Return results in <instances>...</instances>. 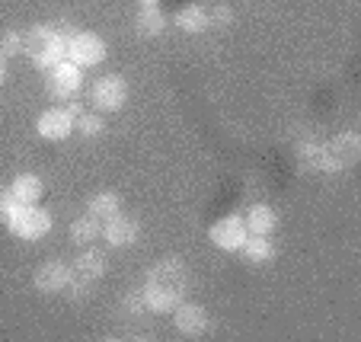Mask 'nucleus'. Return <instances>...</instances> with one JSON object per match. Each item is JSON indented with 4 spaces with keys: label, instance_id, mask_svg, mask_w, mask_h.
Here are the masks:
<instances>
[{
    "label": "nucleus",
    "instance_id": "nucleus-1",
    "mask_svg": "<svg viewBox=\"0 0 361 342\" xmlns=\"http://www.w3.org/2000/svg\"><path fill=\"white\" fill-rule=\"evenodd\" d=\"M185 291H189V269L183 259H160L157 266L147 269L141 285L144 304L154 314H173V307L185 301Z\"/></svg>",
    "mask_w": 361,
    "mask_h": 342
},
{
    "label": "nucleus",
    "instance_id": "nucleus-2",
    "mask_svg": "<svg viewBox=\"0 0 361 342\" xmlns=\"http://www.w3.org/2000/svg\"><path fill=\"white\" fill-rule=\"evenodd\" d=\"M71 29L68 23H58V26H51V23H39V26H32L26 32V55L32 58L35 68L48 71L55 68L58 61H64L68 58V39H71Z\"/></svg>",
    "mask_w": 361,
    "mask_h": 342
},
{
    "label": "nucleus",
    "instance_id": "nucleus-3",
    "mask_svg": "<svg viewBox=\"0 0 361 342\" xmlns=\"http://www.w3.org/2000/svg\"><path fill=\"white\" fill-rule=\"evenodd\" d=\"M7 227L13 231V237L35 243V240H42L51 231V214L39 205H16L7 218Z\"/></svg>",
    "mask_w": 361,
    "mask_h": 342
},
{
    "label": "nucleus",
    "instance_id": "nucleus-4",
    "mask_svg": "<svg viewBox=\"0 0 361 342\" xmlns=\"http://www.w3.org/2000/svg\"><path fill=\"white\" fill-rule=\"evenodd\" d=\"M109 48H106V39L96 32H74L68 39V61H74L77 68H96V64L106 61Z\"/></svg>",
    "mask_w": 361,
    "mask_h": 342
},
{
    "label": "nucleus",
    "instance_id": "nucleus-5",
    "mask_svg": "<svg viewBox=\"0 0 361 342\" xmlns=\"http://www.w3.org/2000/svg\"><path fill=\"white\" fill-rule=\"evenodd\" d=\"M45 87L48 93L55 99H74L83 87V68H77L74 61H58L55 68H48V77H45Z\"/></svg>",
    "mask_w": 361,
    "mask_h": 342
},
{
    "label": "nucleus",
    "instance_id": "nucleus-6",
    "mask_svg": "<svg viewBox=\"0 0 361 342\" xmlns=\"http://www.w3.org/2000/svg\"><path fill=\"white\" fill-rule=\"evenodd\" d=\"M90 99H93V106L99 112H118L125 106V99H128V83H125L122 74H106L93 83Z\"/></svg>",
    "mask_w": 361,
    "mask_h": 342
},
{
    "label": "nucleus",
    "instance_id": "nucleus-7",
    "mask_svg": "<svg viewBox=\"0 0 361 342\" xmlns=\"http://www.w3.org/2000/svg\"><path fill=\"white\" fill-rule=\"evenodd\" d=\"M246 221L240 218V214H224L221 221H214L212 231H208V237H212V243L218 250H224V253H233V250L243 247L246 240Z\"/></svg>",
    "mask_w": 361,
    "mask_h": 342
},
{
    "label": "nucleus",
    "instance_id": "nucleus-8",
    "mask_svg": "<svg viewBox=\"0 0 361 342\" xmlns=\"http://www.w3.org/2000/svg\"><path fill=\"white\" fill-rule=\"evenodd\" d=\"M74 279V269L68 266V262L61 259H48L42 262L39 269H35L32 275V285L39 288L42 295H61L64 288H68V281Z\"/></svg>",
    "mask_w": 361,
    "mask_h": 342
},
{
    "label": "nucleus",
    "instance_id": "nucleus-9",
    "mask_svg": "<svg viewBox=\"0 0 361 342\" xmlns=\"http://www.w3.org/2000/svg\"><path fill=\"white\" fill-rule=\"evenodd\" d=\"M173 323H176V329L183 336H189V339H198V336H204L208 329H212V317L204 314V307H198V304H176L173 307Z\"/></svg>",
    "mask_w": 361,
    "mask_h": 342
},
{
    "label": "nucleus",
    "instance_id": "nucleus-10",
    "mask_svg": "<svg viewBox=\"0 0 361 342\" xmlns=\"http://www.w3.org/2000/svg\"><path fill=\"white\" fill-rule=\"evenodd\" d=\"M35 131H39V138H45V141H64V138L74 135V116H71L68 109H61V106H51V109H45L39 116Z\"/></svg>",
    "mask_w": 361,
    "mask_h": 342
},
{
    "label": "nucleus",
    "instance_id": "nucleus-11",
    "mask_svg": "<svg viewBox=\"0 0 361 342\" xmlns=\"http://www.w3.org/2000/svg\"><path fill=\"white\" fill-rule=\"evenodd\" d=\"M102 237H106V243L116 250L131 247L137 240V221L128 218V214H122V212H116L112 218L102 221Z\"/></svg>",
    "mask_w": 361,
    "mask_h": 342
},
{
    "label": "nucleus",
    "instance_id": "nucleus-12",
    "mask_svg": "<svg viewBox=\"0 0 361 342\" xmlns=\"http://www.w3.org/2000/svg\"><path fill=\"white\" fill-rule=\"evenodd\" d=\"M358 154H361V138L355 135V131H342V135H336L333 141H329V157H333L336 173L355 166Z\"/></svg>",
    "mask_w": 361,
    "mask_h": 342
},
{
    "label": "nucleus",
    "instance_id": "nucleus-13",
    "mask_svg": "<svg viewBox=\"0 0 361 342\" xmlns=\"http://www.w3.org/2000/svg\"><path fill=\"white\" fill-rule=\"evenodd\" d=\"M298 157H300V164L317 173H336L333 157H329V144H323V141H314V138H310V141H300Z\"/></svg>",
    "mask_w": 361,
    "mask_h": 342
},
{
    "label": "nucleus",
    "instance_id": "nucleus-14",
    "mask_svg": "<svg viewBox=\"0 0 361 342\" xmlns=\"http://www.w3.org/2000/svg\"><path fill=\"white\" fill-rule=\"evenodd\" d=\"M10 192H13V199L20 202V205H39L45 185H42V179L35 176V173H20V176L10 183Z\"/></svg>",
    "mask_w": 361,
    "mask_h": 342
},
{
    "label": "nucleus",
    "instance_id": "nucleus-15",
    "mask_svg": "<svg viewBox=\"0 0 361 342\" xmlns=\"http://www.w3.org/2000/svg\"><path fill=\"white\" fill-rule=\"evenodd\" d=\"M71 269H74V275H83V279H90V281H99L102 275H106V269H109V262H106V253H99V250H83Z\"/></svg>",
    "mask_w": 361,
    "mask_h": 342
},
{
    "label": "nucleus",
    "instance_id": "nucleus-16",
    "mask_svg": "<svg viewBox=\"0 0 361 342\" xmlns=\"http://www.w3.org/2000/svg\"><path fill=\"white\" fill-rule=\"evenodd\" d=\"M240 253L246 256V262H252V266H259V262H269L275 256V247L272 240H269V233H246L243 247H240Z\"/></svg>",
    "mask_w": 361,
    "mask_h": 342
},
{
    "label": "nucleus",
    "instance_id": "nucleus-17",
    "mask_svg": "<svg viewBox=\"0 0 361 342\" xmlns=\"http://www.w3.org/2000/svg\"><path fill=\"white\" fill-rule=\"evenodd\" d=\"M243 221L250 233H272L279 227V214H275L272 205H252Z\"/></svg>",
    "mask_w": 361,
    "mask_h": 342
},
{
    "label": "nucleus",
    "instance_id": "nucleus-18",
    "mask_svg": "<svg viewBox=\"0 0 361 342\" xmlns=\"http://www.w3.org/2000/svg\"><path fill=\"white\" fill-rule=\"evenodd\" d=\"M99 237H102V221L93 218L90 212L71 224V240H74L77 247H90V243H93V240H99Z\"/></svg>",
    "mask_w": 361,
    "mask_h": 342
},
{
    "label": "nucleus",
    "instance_id": "nucleus-19",
    "mask_svg": "<svg viewBox=\"0 0 361 342\" xmlns=\"http://www.w3.org/2000/svg\"><path fill=\"white\" fill-rule=\"evenodd\" d=\"M176 26L183 29V32H204V29L212 26V23H208V10L202 7V4H189V7H183L176 13Z\"/></svg>",
    "mask_w": 361,
    "mask_h": 342
},
{
    "label": "nucleus",
    "instance_id": "nucleus-20",
    "mask_svg": "<svg viewBox=\"0 0 361 342\" xmlns=\"http://www.w3.org/2000/svg\"><path fill=\"white\" fill-rule=\"evenodd\" d=\"M87 212L93 214V218L106 221V218H112L116 212H122V199H118L116 192H96L93 199L87 202Z\"/></svg>",
    "mask_w": 361,
    "mask_h": 342
},
{
    "label": "nucleus",
    "instance_id": "nucleus-21",
    "mask_svg": "<svg viewBox=\"0 0 361 342\" xmlns=\"http://www.w3.org/2000/svg\"><path fill=\"white\" fill-rule=\"evenodd\" d=\"M135 26H137V32L141 35H160L166 29V16L160 13V7H141Z\"/></svg>",
    "mask_w": 361,
    "mask_h": 342
},
{
    "label": "nucleus",
    "instance_id": "nucleus-22",
    "mask_svg": "<svg viewBox=\"0 0 361 342\" xmlns=\"http://www.w3.org/2000/svg\"><path fill=\"white\" fill-rule=\"evenodd\" d=\"M0 51H4L7 58L23 55V51H26V32H20V29L4 32V35H0Z\"/></svg>",
    "mask_w": 361,
    "mask_h": 342
},
{
    "label": "nucleus",
    "instance_id": "nucleus-23",
    "mask_svg": "<svg viewBox=\"0 0 361 342\" xmlns=\"http://www.w3.org/2000/svg\"><path fill=\"white\" fill-rule=\"evenodd\" d=\"M74 131H80L83 138H99L102 131H106V122H102L99 116H93V112H83L74 122Z\"/></svg>",
    "mask_w": 361,
    "mask_h": 342
},
{
    "label": "nucleus",
    "instance_id": "nucleus-24",
    "mask_svg": "<svg viewBox=\"0 0 361 342\" xmlns=\"http://www.w3.org/2000/svg\"><path fill=\"white\" fill-rule=\"evenodd\" d=\"M231 20H233V10L224 7V4H221V7H214L212 13H208V23H212V26H227Z\"/></svg>",
    "mask_w": 361,
    "mask_h": 342
},
{
    "label": "nucleus",
    "instance_id": "nucleus-25",
    "mask_svg": "<svg viewBox=\"0 0 361 342\" xmlns=\"http://www.w3.org/2000/svg\"><path fill=\"white\" fill-rule=\"evenodd\" d=\"M7 61H10V58L4 55V51H0V87L7 83Z\"/></svg>",
    "mask_w": 361,
    "mask_h": 342
},
{
    "label": "nucleus",
    "instance_id": "nucleus-26",
    "mask_svg": "<svg viewBox=\"0 0 361 342\" xmlns=\"http://www.w3.org/2000/svg\"><path fill=\"white\" fill-rule=\"evenodd\" d=\"M64 109H68V112H71V116H74V122H77V118H80V116H83V106H80V103H74V99H71V103H68V106H64Z\"/></svg>",
    "mask_w": 361,
    "mask_h": 342
},
{
    "label": "nucleus",
    "instance_id": "nucleus-27",
    "mask_svg": "<svg viewBox=\"0 0 361 342\" xmlns=\"http://www.w3.org/2000/svg\"><path fill=\"white\" fill-rule=\"evenodd\" d=\"M137 4H141V7H157L160 0H137Z\"/></svg>",
    "mask_w": 361,
    "mask_h": 342
}]
</instances>
